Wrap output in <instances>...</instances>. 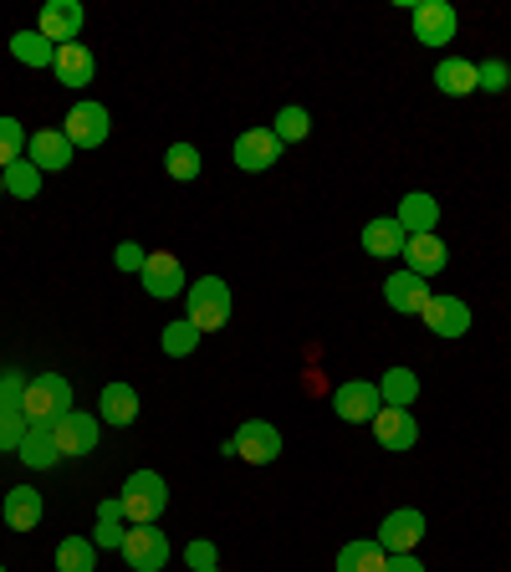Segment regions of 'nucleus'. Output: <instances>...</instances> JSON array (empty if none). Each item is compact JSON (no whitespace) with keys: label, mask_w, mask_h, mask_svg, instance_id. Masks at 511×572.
<instances>
[{"label":"nucleus","mask_w":511,"mask_h":572,"mask_svg":"<svg viewBox=\"0 0 511 572\" xmlns=\"http://www.w3.org/2000/svg\"><path fill=\"white\" fill-rule=\"evenodd\" d=\"M435 87H440L445 97L481 93V82H476V62H466V56H445L440 67H435Z\"/></svg>","instance_id":"nucleus-24"},{"label":"nucleus","mask_w":511,"mask_h":572,"mask_svg":"<svg viewBox=\"0 0 511 572\" xmlns=\"http://www.w3.org/2000/svg\"><path fill=\"white\" fill-rule=\"evenodd\" d=\"M0 195H6V174H0Z\"/></svg>","instance_id":"nucleus-42"},{"label":"nucleus","mask_w":511,"mask_h":572,"mask_svg":"<svg viewBox=\"0 0 511 572\" xmlns=\"http://www.w3.org/2000/svg\"><path fill=\"white\" fill-rule=\"evenodd\" d=\"M277 159H282V138L271 134V128H251V134L236 138V169L261 174V169H271Z\"/></svg>","instance_id":"nucleus-14"},{"label":"nucleus","mask_w":511,"mask_h":572,"mask_svg":"<svg viewBox=\"0 0 511 572\" xmlns=\"http://www.w3.org/2000/svg\"><path fill=\"white\" fill-rule=\"evenodd\" d=\"M97 435H103V419H97V414H82V409H67L52 425V439L62 455H93Z\"/></svg>","instance_id":"nucleus-9"},{"label":"nucleus","mask_w":511,"mask_h":572,"mask_svg":"<svg viewBox=\"0 0 511 572\" xmlns=\"http://www.w3.org/2000/svg\"><path fill=\"white\" fill-rule=\"evenodd\" d=\"M404 261H409V267L404 271H415V277H440L445 271V261H450V256H445V240L440 236H409L404 240Z\"/></svg>","instance_id":"nucleus-19"},{"label":"nucleus","mask_w":511,"mask_h":572,"mask_svg":"<svg viewBox=\"0 0 511 572\" xmlns=\"http://www.w3.org/2000/svg\"><path fill=\"white\" fill-rule=\"evenodd\" d=\"M389 568V552L378 542H348L337 552V572H384Z\"/></svg>","instance_id":"nucleus-28"},{"label":"nucleus","mask_w":511,"mask_h":572,"mask_svg":"<svg viewBox=\"0 0 511 572\" xmlns=\"http://www.w3.org/2000/svg\"><path fill=\"white\" fill-rule=\"evenodd\" d=\"M11 56L21 62V67H52L56 46L41 37V31H15V37H11Z\"/></svg>","instance_id":"nucleus-27"},{"label":"nucleus","mask_w":511,"mask_h":572,"mask_svg":"<svg viewBox=\"0 0 511 572\" xmlns=\"http://www.w3.org/2000/svg\"><path fill=\"white\" fill-rule=\"evenodd\" d=\"M41 511H46V506H41L36 486H11V491H6V506H0V517H6L11 532H36Z\"/></svg>","instance_id":"nucleus-18"},{"label":"nucleus","mask_w":511,"mask_h":572,"mask_svg":"<svg viewBox=\"0 0 511 572\" xmlns=\"http://www.w3.org/2000/svg\"><path fill=\"white\" fill-rule=\"evenodd\" d=\"M226 455L251 460V466H271V460L282 455V429L267 425V419H246V425L236 429V439L226 445Z\"/></svg>","instance_id":"nucleus-5"},{"label":"nucleus","mask_w":511,"mask_h":572,"mask_svg":"<svg viewBox=\"0 0 511 572\" xmlns=\"http://www.w3.org/2000/svg\"><path fill=\"white\" fill-rule=\"evenodd\" d=\"M164 169H169V179H179V185L200 179V148H195V144H169V154H164Z\"/></svg>","instance_id":"nucleus-33"},{"label":"nucleus","mask_w":511,"mask_h":572,"mask_svg":"<svg viewBox=\"0 0 511 572\" xmlns=\"http://www.w3.org/2000/svg\"><path fill=\"white\" fill-rule=\"evenodd\" d=\"M72 409V384L62 373H41L27 384V399H21V414H27L31 425H56L62 414Z\"/></svg>","instance_id":"nucleus-3"},{"label":"nucleus","mask_w":511,"mask_h":572,"mask_svg":"<svg viewBox=\"0 0 511 572\" xmlns=\"http://www.w3.org/2000/svg\"><path fill=\"white\" fill-rule=\"evenodd\" d=\"M144 261H148V251L138 246V240H123L118 251H113V267L118 271H144Z\"/></svg>","instance_id":"nucleus-40"},{"label":"nucleus","mask_w":511,"mask_h":572,"mask_svg":"<svg viewBox=\"0 0 511 572\" xmlns=\"http://www.w3.org/2000/svg\"><path fill=\"white\" fill-rule=\"evenodd\" d=\"M200 327H195V322L189 318H179V322H169V327H164L159 333V347L164 353H169V358H189V353H195V347H200Z\"/></svg>","instance_id":"nucleus-31"},{"label":"nucleus","mask_w":511,"mask_h":572,"mask_svg":"<svg viewBox=\"0 0 511 572\" xmlns=\"http://www.w3.org/2000/svg\"><path fill=\"white\" fill-rule=\"evenodd\" d=\"M27 144H31V134L21 128V123L0 118V169H11L15 159H27Z\"/></svg>","instance_id":"nucleus-34"},{"label":"nucleus","mask_w":511,"mask_h":572,"mask_svg":"<svg viewBox=\"0 0 511 572\" xmlns=\"http://www.w3.org/2000/svg\"><path fill=\"white\" fill-rule=\"evenodd\" d=\"M425 327H430L435 337H466L471 333V306L460 302L456 292H430V302H425Z\"/></svg>","instance_id":"nucleus-8"},{"label":"nucleus","mask_w":511,"mask_h":572,"mask_svg":"<svg viewBox=\"0 0 511 572\" xmlns=\"http://www.w3.org/2000/svg\"><path fill=\"white\" fill-rule=\"evenodd\" d=\"M138 281H144V292H148V297H159V302H175V297L189 292L185 267H179V256H175V251H148L144 271H138Z\"/></svg>","instance_id":"nucleus-6"},{"label":"nucleus","mask_w":511,"mask_h":572,"mask_svg":"<svg viewBox=\"0 0 511 572\" xmlns=\"http://www.w3.org/2000/svg\"><path fill=\"white\" fill-rule=\"evenodd\" d=\"M384 572H425V568H419V558H415V552H394V558H389V568H384Z\"/></svg>","instance_id":"nucleus-41"},{"label":"nucleus","mask_w":511,"mask_h":572,"mask_svg":"<svg viewBox=\"0 0 511 572\" xmlns=\"http://www.w3.org/2000/svg\"><path fill=\"white\" fill-rule=\"evenodd\" d=\"M123 537H128V527H123V506L118 501H103V506H97V532H93L97 552H118Z\"/></svg>","instance_id":"nucleus-30"},{"label":"nucleus","mask_w":511,"mask_h":572,"mask_svg":"<svg viewBox=\"0 0 511 572\" xmlns=\"http://www.w3.org/2000/svg\"><path fill=\"white\" fill-rule=\"evenodd\" d=\"M384 302H389L394 312H404V318H419L425 302H430V281L415 277V271H394V277L384 281Z\"/></svg>","instance_id":"nucleus-15"},{"label":"nucleus","mask_w":511,"mask_h":572,"mask_svg":"<svg viewBox=\"0 0 511 572\" xmlns=\"http://www.w3.org/2000/svg\"><path fill=\"white\" fill-rule=\"evenodd\" d=\"M460 31V15L450 0H419L415 6V41L419 46H445V41H456Z\"/></svg>","instance_id":"nucleus-7"},{"label":"nucleus","mask_w":511,"mask_h":572,"mask_svg":"<svg viewBox=\"0 0 511 572\" xmlns=\"http://www.w3.org/2000/svg\"><path fill=\"white\" fill-rule=\"evenodd\" d=\"M378 399H384V409H409V404L419 399V373L415 368H389L384 378H378Z\"/></svg>","instance_id":"nucleus-26"},{"label":"nucleus","mask_w":511,"mask_h":572,"mask_svg":"<svg viewBox=\"0 0 511 572\" xmlns=\"http://www.w3.org/2000/svg\"><path fill=\"white\" fill-rule=\"evenodd\" d=\"M374 435L384 450H415L419 445V419L409 409H378L374 414Z\"/></svg>","instance_id":"nucleus-16"},{"label":"nucleus","mask_w":511,"mask_h":572,"mask_svg":"<svg viewBox=\"0 0 511 572\" xmlns=\"http://www.w3.org/2000/svg\"><path fill=\"white\" fill-rule=\"evenodd\" d=\"M56 572H97V542L93 537H67L56 547Z\"/></svg>","instance_id":"nucleus-29"},{"label":"nucleus","mask_w":511,"mask_h":572,"mask_svg":"<svg viewBox=\"0 0 511 572\" xmlns=\"http://www.w3.org/2000/svg\"><path fill=\"white\" fill-rule=\"evenodd\" d=\"M27 429H31V419H27L21 409H15V414H0V450H21Z\"/></svg>","instance_id":"nucleus-37"},{"label":"nucleus","mask_w":511,"mask_h":572,"mask_svg":"<svg viewBox=\"0 0 511 572\" xmlns=\"http://www.w3.org/2000/svg\"><path fill=\"white\" fill-rule=\"evenodd\" d=\"M15 455H21V466H31V470H52L56 460H62V450H56V439H52V425H31Z\"/></svg>","instance_id":"nucleus-25"},{"label":"nucleus","mask_w":511,"mask_h":572,"mask_svg":"<svg viewBox=\"0 0 511 572\" xmlns=\"http://www.w3.org/2000/svg\"><path fill=\"white\" fill-rule=\"evenodd\" d=\"M404 226L394 220V215H378V220H368L364 226V251L378 256V261H389V256H404Z\"/></svg>","instance_id":"nucleus-22"},{"label":"nucleus","mask_w":511,"mask_h":572,"mask_svg":"<svg viewBox=\"0 0 511 572\" xmlns=\"http://www.w3.org/2000/svg\"><path fill=\"white\" fill-rule=\"evenodd\" d=\"M476 82H481V93H507V87H511V67H507V62H481V67H476Z\"/></svg>","instance_id":"nucleus-38"},{"label":"nucleus","mask_w":511,"mask_h":572,"mask_svg":"<svg viewBox=\"0 0 511 572\" xmlns=\"http://www.w3.org/2000/svg\"><path fill=\"white\" fill-rule=\"evenodd\" d=\"M62 134L72 138V148H97V144H108V134H113L108 107H103V103H77V107L67 113V123H62Z\"/></svg>","instance_id":"nucleus-11"},{"label":"nucleus","mask_w":511,"mask_h":572,"mask_svg":"<svg viewBox=\"0 0 511 572\" xmlns=\"http://www.w3.org/2000/svg\"><path fill=\"white\" fill-rule=\"evenodd\" d=\"M0 572H6V562H0Z\"/></svg>","instance_id":"nucleus-43"},{"label":"nucleus","mask_w":511,"mask_h":572,"mask_svg":"<svg viewBox=\"0 0 511 572\" xmlns=\"http://www.w3.org/2000/svg\"><path fill=\"white\" fill-rule=\"evenodd\" d=\"M271 134L282 138V144H302V138L312 134L307 107H282V113H277V128H271Z\"/></svg>","instance_id":"nucleus-35"},{"label":"nucleus","mask_w":511,"mask_h":572,"mask_svg":"<svg viewBox=\"0 0 511 572\" xmlns=\"http://www.w3.org/2000/svg\"><path fill=\"white\" fill-rule=\"evenodd\" d=\"M118 506L128 527H154L164 517V506H169V486H164L159 470H134V476L123 480Z\"/></svg>","instance_id":"nucleus-1"},{"label":"nucleus","mask_w":511,"mask_h":572,"mask_svg":"<svg viewBox=\"0 0 511 572\" xmlns=\"http://www.w3.org/2000/svg\"><path fill=\"white\" fill-rule=\"evenodd\" d=\"M216 572H220V568H216Z\"/></svg>","instance_id":"nucleus-44"},{"label":"nucleus","mask_w":511,"mask_h":572,"mask_svg":"<svg viewBox=\"0 0 511 572\" xmlns=\"http://www.w3.org/2000/svg\"><path fill=\"white\" fill-rule=\"evenodd\" d=\"M6 174V195H11V200H36L41 195V169L31 159H15L11 169H0Z\"/></svg>","instance_id":"nucleus-32"},{"label":"nucleus","mask_w":511,"mask_h":572,"mask_svg":"<svg viewBox=\"0 0 511 572\" xmlns=\"http://www.w3.org/2000/svg\"><path fill=\"white\" fill-rule=\"evenodd\" d=\"M52 72H56V82H62V87H87V82H93V72H97V62H93V52H87L82 41H72V46H56Z\"/></svg>","instance_id":"nucleus-21"},{"label":"nucleus","mask_w":511,"mask_h":572,"mask_svg":"<svg viewBox=\"0 0 511 572\" xmlns=\"http://www.w3.org/2000/svg\"><path fill=\"white\" fill-rule=\"evenodd\" d=\"M404 226V236H435V226H440V205H435V195H404L399 200V215H394Z\"/></svg>","instance_id":"nucleus-20"},{"label":"nucleus","mask_w":511,"mask_h":572,"mask_svg":"<svg viewBox=\"0 0 511 572\" xmlns=\"http://www.w3.org/2000/svg\"><path fill=\"white\" fill-rule=\"evenodd\" d=\"M230 287L220 277H200V281H189V292H185V318L200 327V333H220L230 322Z\"/></svg>","instance_id":"nucleus-2"},{"label":"nucleus","mask_w":511,"mask_h":572,"mask_svg":"<svg viewBox=\"0 0 511 572\" xmlns=\"http://www.w3.org/2000/svg\"><path fill=\"white\" fill-rule=\"evenodd\" d=\"M185 562H189V572H216L220 568L216 542H189L185 547Z\"/></svg>","instance_id":"nucleus-39"},{"label":"nucleus","mask_w":511,"mask_h":572,"mask_svg":"<svg viewBox=\"0 0 511 572\" xmlns=\"http://www.w3.org/2000/svg\"><path fill=\"white\" fill-rule=\"evenodd\" d=\"M72 154H77V148H72V138L62 134V128H41V134H31V144H27V159L36 164L41 174L46 169H67L72 164Z\"/></svg>","instance_id":"nucleus-17"},{"label":"nucleus","mask_w":511,"mask_h":572,"mask_svg":"<svg viewBox=\"0 0 511 572\" xmlns=\"http://www.w3.org/2000/svg\"><path fill=\"white\" fill-rule=\"evenodd\" d=\"M333 409H337V419H348V425H374V414L384 409L378 384H368V378H348V384L333 394Z\"/></svg>","instance_id":"nucleus-12"},{"label":"nucleus","mask_w":511,"mask_h":572,"mask_svg":"<svg viewBox=\"0 0 511 572\" xmlns=\"http://www.w3.org/2000/svg\"><path fill=\"white\" fill-rule=\"evenodd\" d=\"M82 21H87V11H82L77 0H52V6L41 11L36 31L52 41V46H72V41H77V31H82Z\"/></svg>","instance_id":"nucleus-13"},{"label":"nucleus","mask_w":511,"mask_h":572,"mask_svg":"<svg viewBox=\"0 0 511 572\" xmlns=\"http://www.w3.org/2000/svg\"><path fill=\"white\" fill-rule=\"evenodd\" d=\"M27 384H31V378H27L21 368H6V373H0V414H15V409H21V399H27Z\"/></svg>","instance_id":"nucleus-36"},{"label":"nucleus","mask_w":511,"mask_h":572,"mask_svg":"<svg viewBox=\"0 0 511 572\" xmlns=\"http://www.w3.org/2000/svg\"><path fill=\"white\" fill-rule=\"evenodd\" d=\"M97 419H103V425H118V429L134 425V419H138L134 384H108V388H103V399H97Z\"/></svg>","instance_id":"nucleus-23"},{"label":"nucleus","mask_w":511,"mask_h":572,"mask_svg":"<svg viewBox=\"0 0 511 572\" xmlns=\"http://www.w3.org/2000/svg\"><path fill=\"white\" fill-rule=\"evenodd\" d=\"M123 562L134 572H164L169 568V558H175V547H169V537L159 532V527H128V537H123Z\"/></svg>","instance_id":"nucleus-4"},{"label":"nucleus","mask_w":511,"mask_h":572,"mask_svg":"<svg viewBox=\"0 0 511 572\" xmlns=\"http://www.w3.org/2000/svg\"><path fill=\"white\" fill-rule=\"evenodd\" d=\"M419 537H425V511L419 506H399V511H389V517L378 521V547L384 552H415Z\"/></svg>","instance_id":"nucleus-10"}]
</instances>
